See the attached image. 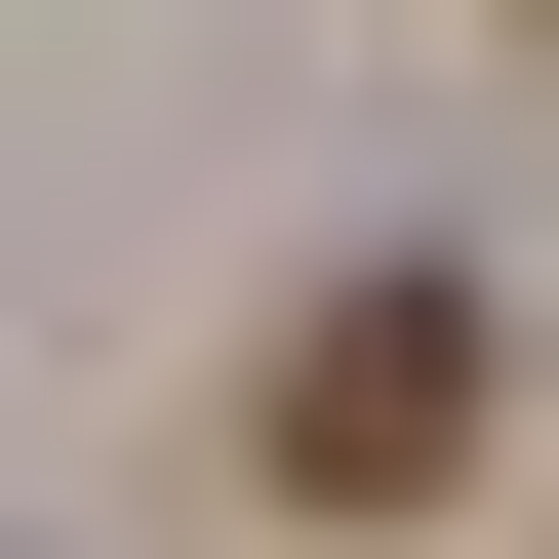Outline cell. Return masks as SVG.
<instances>
[{
    "label": "cell",
    "instance_id": "1",
    "mask_svg": "<svg viewBox=\"0 0 559 559\" xmlns=\"http://www.w3.org/2000/svg\"><path fill=\"white\" fill-rule=\"evenodd\" d=\"M280 479H320V520H440L479 479V280H320V320H280Z\"/></svg>",
    "mask_w": 559,
    "mask_h": 559
}]
</instances>
